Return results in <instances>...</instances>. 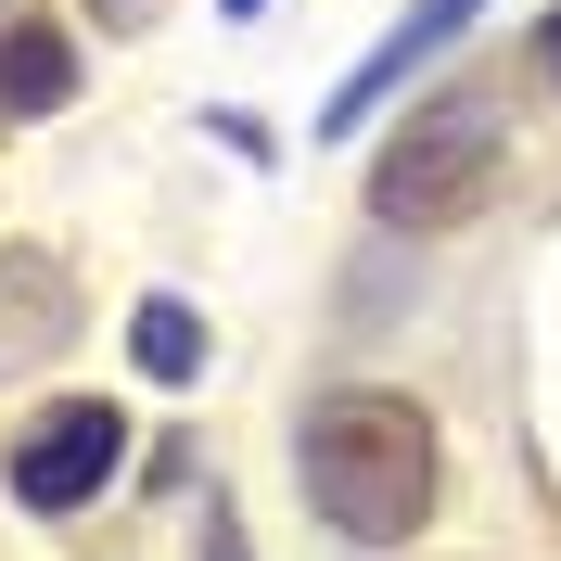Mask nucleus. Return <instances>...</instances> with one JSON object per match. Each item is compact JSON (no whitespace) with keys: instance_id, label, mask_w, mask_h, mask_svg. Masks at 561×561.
I'll return each mask as SVG.
<instances>
[{"instance_id":"obj_1","label":"nucleus","mask_w":561,"mask_h":561,"mask_svg":"<svg viewBox=\"0 0 561 561\" xmlns=\"http://www.w3.org/2000/svg\"><path fill=\"white\" fill-rule=\"evenodd\" d=\"M294 472H307V511L332 536H357V549H396V536H421V511H434V472H447V447H434V409L396 383H332L307 409V434H294Z\"/></svg>"},{"instance_id":"obj_2","label":"nucleus","mask_w":561,"mask_h":561,"mask_svg":"<svg viewBox=\"0 0 561 561\" xmlns=\"http://www.w3.org/2000/svg\"><path fill=\"white\" fill-rule=\"evenodd\" d=\"M485 167H497V115L434 90V103L383 140V167H370V217H383V230H447V217H472Z\"/></svg>"},{"instance_id":"obj_3","label":"nucleus","mask_w":561,"mask_h":561,"mask_svg":"<svg viewBox=\"0 0 561 561\" xmlns=\"http://www.w3.org/2000/svg\"><path fill=\"white\" fill-rule=\"evenodd\" d=\"M128 459V421L103 409V396H65V409H38L26 434H13V511H90L103 497V472Z\"/></svg>"},{"instance_id":"obj_4","label":"nucleus","mask_w":561,"mask_h":561,"mask_svg":"<svg viewBox=\"0 0 561 561\" xmlns=\"http://www.w3.org/2000/svg\"><path fill=\"white\" fill-rule=\"evenodd\" d=\"M472 13H485V0H421L409 26H383V38H370V51H357L345 77H332V103H319V140L370 128V115H383L396 90H409V77L434 65V51H447V38H472Z\"/></svg>"},{"instance_id":"obj_5","label":"nucleus","mask_w":561,"mask_h":561,"mask_svg":"<svg viewBox=\"0 0 561 561\" xmlns=\"http://www.w3.org/2000/svg\"><path fill=\"white\" fill-rule=\"evenodd\" d=\"M65 90H77V51L51 26H13V38H0V115H51Z\"/></svg>"},{"instance_id":"obj_6","label":"nucleus","mask_w":561,"mask_h":561,"mask_svg":"<svg viewBox=\"0 0 561 561\" xmlns=\"http://www.w3.org/2000/svg\"><path fill=\"white\" fill-rule=\"evenodd\" d=\"M128 357L153 370V383H192V370H205V319L179 307V294H153V307L128 319Z\"/></svg>"},{"instance_id":"obj_7","label":"nucleus","mask_w":561,"mask_h":561,"mask_svg":"<svg viewBox=\"0 0 561 561\" xmlns=\"http://www.w3.org/2000/svg\"><path fill=\"white\" fill-rule=\"evenodd\" d=\"M13 332H38V345L65 332V280L38 268V255H0V345H13Z\"/></svg>"},{"instance_id":"obj_8","label":"nucleus","mask_w":561,"mask_h":561,"mask_svg":"<svg viewBox=\"0 0 561 561\" xmlns=\"http://www.w3.org/2000/svg\"><path fill=\"white\" fill-rule=\"evenodd\" d=\"M536 65H549V90H561V0H549V26H536Z\"/></svg>"},{"instance_id":"obj_9","label":"nucleus","mask_w":561,"mask_h":561,"mask_svg":"<svg viewBox=\"0 0 561 561\" xmlns=\"http://www.w3.org/2000/svg\"><path fill=\"white\" fill-rule=\"evenodd\" d=\"M205 561H255V549H243V536H230V524H217V536H205Z\"/></svg>"},{"instance_id":"obj_10","label":"nucleus","mask_w":561,"mask_h":561,"mask_svg":"<svg viewBox=\"0 0 561 561\" xmlns=\"http://www.w3.org/2000/svg\"><path fill=\"white\" fill-rule=\"evenodd\" d=\"M230 13H255V0H230Z\"/></svg>"}]
</instances>
